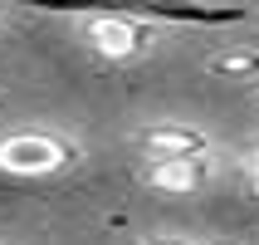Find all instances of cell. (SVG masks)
Here are the masks:
<instances>
[{"label":"cell","mask_w":259,"mask_h":245,"mask_svg":"<svg viewBox=\"0 0 259 245\" xmlns=\"http://www.w3.org/2000/svg\"><path fill=\"white\" fill-rule=\"evenodd\" d=\"M73 162H78V147L59 132L20 128L0 137V172H10V177H54Z\"/></svg>","instance_id":"cell-1"},{"label":"cell","mask_w":259,"mask_h":245,"mask_svg":"<svg viewBox=\"0 0 259 245\" xmlns=\"http://www.w3.org/2000/svg\"><path fill=\"white\" fill-rule=\"evenodd\" d=\"M83 40L93 54L113 59V64H132V59L152 54L157 44V29L137 20V15H88L83 20Z\"/></svg>","instance_id":"cell-2"},{"label":"cell","mask_w":259,"mask_h":245,"mask_svg":"<svg viewBox=\"0 0 259 245\" xmlns=\"http://www.w3.org/2000/svg\"><path fill=\"white\" fill-rule=\"evenodd\" d=\"M137 147H142L147 162H186V157H210L215 152V137L205 128H196V123L161 118V123L137 128Z\"/></svg>","instance_id":"cell-3"},{"label":"cell","mask_w":259,"mask_h":245,"mask_svg":"<svg viewBox=\"0 0 259 245\" xmlns=\"http://www.w3.org/2000/svg\"><path fill=\"white\" fill-rule=\"evenodd\" d=\"M147 187L166 191V196H191V191L210 187L215 157H186V162H147Z\"/></svg>","instance_id":"cell-4"},{"label":"cell","mask_w":259,"mask_h":245,"mask_svg":"<svg viewBox=\"0 0 259 245\" xmlns=\"http://www.w3.org/2000/svg\"><path fill=\"white\" fill-rule=\"evenodd\" d=\"M205 69L230 84H259V44H230L205 59Z\"/></svg>","instance_id":"cell-5"},{"label":"cell","mask_w":259,"mask_h":245,"mask_svg":"<svg viewBox=\"0 0 259 245\" xmlns=\"http://www.w3.org/2000/svg\"><path fill=\"white\" fill-rule=\"evenodd\" d=\"M142 245H201V240H191V235H147Z\"/></svg>","instance_id":"cell-6"},{"label":"cell","mask_w":259,"mask_h":245,"mask_svg":"<svg viewBox=\"0 0 259 245\" xmlns=\"http://www.w3.org/2000/svg\"><path fill=\"white\" fill-rule=\"evenodd\" d=\"M249 172V182H254V196H259V167H245Z\"/></svg>","instance_id":"cell-7"},{"label":"cell","mask_w":259,"mask_h":245,"mask_svg":"<svg viewBox=\"0 0 259 245\" xmlns=\"http://www.w3.org/2000/svg\"><path fill=\"white\" fill-rule=\"evenodd\" d=\"M245 167H259V147H254V152H249V157H245Z\"/></svg>","instance_id":"cell-8"}]
</instances>
